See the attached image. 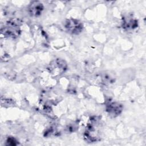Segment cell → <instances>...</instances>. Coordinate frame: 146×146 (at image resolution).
Wrapping results in <instances>:
<instances>
[{"mask_svg": "<svg viewBox=\"0 0 146 146\" xmlns=\"http://www.w3.org/2000/svg\"><path fill=\"white\" fill-rule=\"evenodd\" d=\"M99 121V119L97 116L90 119L84 133V138L87 142L93 143L100 140V133L98 128H96Z\"/></svg>", "mask_w": 146, "mask_h": 146, "instance_id": "cell-1", "label": "cell"}, {"mask_svg": "<svg viewBox=\"0 0 146 146\" xmlns=\"http://www.w3.org/2000/svg\"><path fill=\"white\" fill-rule=\"evenodd\" d=\"M1 104L2 106L4 105V106H11L14 104V102L13 100L9 99H3V98H1Z\"/></svg>", "mask_w": 146, "mask_h": 146, "instance_id": "cell-9", "label": "cell"}, {"mask_svg": "<svg viewBox=\"0 0 146 146\" xmlns=\"http://www.w3.org/2000/svg\"><path fill=\"white\" fill-rule=\"evenodd\" d=\"M64 26L67 32L73 35H78L83 30V23L79 20L75 18L66 19L64 22Z\"/></svg>", "mask_w": 146, "mask_h": 146, "instance_id": "cell-4", "label": "cell"}, {"mask_svg": "<svg viewBox=\"0 0 146 146\" xmlns=\"http://www.w3.org/2000/svg\"><path fill=\"white\" fill-rule=\"evenodd\" d=\"M20 25L18 21L11 20L8 21L6 25L2 27L1 31V34L5 38L10 39H15L21 34Z\"/></svg>", "mask_w": 146, "mask_h": 146, "instance_id": "cell-2", "label": "cell"}, {"mask_svg": "<svg viewBox=\"0 0 146 146\" xmlns=\"http://www.w3.org/2000/svg\"><path fill=\"white\" fill-rule=\"evenodd\" d=\"M44 10V6L42 2L39 1H34L31 2L28 6V12L29 14L33 17L40 16Z\"/></svg>", "mask_w": 146, "mask_h": 146, "instance_id": "cell-6", "label": "cell"}, {"mask_svg": "<svg viewBox=\"0 0 146 146\" xmlns=\"http://www.w3.org/2000/svg\"><path fill=\"white\" fill-rule=\"evenodd\" d=\"M19 144L18 141L12 136H9L6 141V145H17Z\"/></svg>", "mask_w": 146, "mask_h": 146, "instance_id": "cell-8", "label": "cell"}, {"mask_svg": "<svg viewBox=\"0 0 146 146\" xmlns=\"http://www.w3.org/2000/svg\"><path fill=\"white\" fill-rule=\"evenodd\" d=\"M121 26L124 30H132L137 27L138 21L132 15H127L122 18Z\"/></svg>", "mask_w": 146, "mask_h": 146, "instance_id": "cell-7", "label": "cell"}, {"mask_svg": "<svg viewBox=\"0 0 146 146\" xmlns=\"http://www.w3.org/2000/svg\"><path fill=\"white\" fill-rule=\"evenodd\" d=\"M67 69V64L62 59H56L51 61L47 67L48 71L54 75H59L64 73Z\"/></svg>", "mask_w": 146, "mask_h": 146, "instance_id": "cell-3", "label": "cell"}, {"mask_svg": "<svg viewBox=\"0 0 146 146\" xmlns=\"http://www.w3.org/2000/svg\"><path fill=\"white\" fill-rule=\"evenodd\" d=\"M123 109V105L117 102H108L106 106V112L112 117L119 116L122 112Z\"/></svg>", "mask_w": 146, "mask_h": 146, "instance_id": "cell-5", "label": "cell"}]
</instances>
